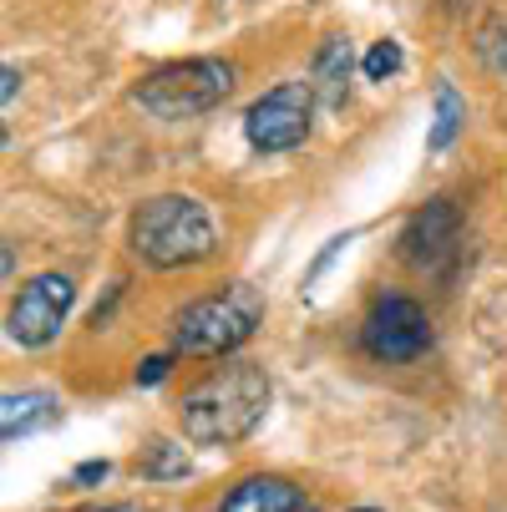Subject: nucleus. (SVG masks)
<instances>
[{
  "mask_svg": "<svg viewBox=\"0 0 507 512\" xmlns=\"http://www.w3.org/2000/svg\"><path fill=\"white\" fill-rule=\"evenodd\" d=\"M310 507L305 492L289 482V477H274V472H259V477H244L229 487V497L219 502V512H300Z\"/></svg>",
  "mask_w": 507,
  "mask_h": 512,
  "instance_id": "9d476101",
  "label": "nucleus"
},
{
  "mask_svg": "<svg viewBox=\"0 0 507 512\" xmlns=\"http://www.w3.org/2000/svg\"><path fill=\"white\" fill-rule=\"evenodd\" d=\"M0 269H6V279H16V249H11V244L0 249Z\"/></svg>",
  "mask_w": 507,
  "mask_h": 512,
  "instance_id": "a211bd4d",
  "label": "nucleus"
},
{
  "mask_svg": "<svg viewBox=\"0 0 507 512\" xmlns=\"http://www.w3.org/2000/svg\"><path fill=\"white\" fill-rule=\"evenodd\" d=\"M360 350L381 365H411L431 350V320L411 295H381L360 320Z\"/></svg>",
  "mask_w": 507,
  "mask_h": 512,
  "instance_id": "423d86ee",
  "label": "nucleus"
},
{
  "mask_svg": "<svg viewBox=\"0 0 507 512\" xmlns=\"http://www.w3.org/2000/svg\"><path fill=\"white\" fill-rule=\"evenodd\" d=\"M168 365H173V355H148L137 365V386H158L168 376Z\"/></svg>",
  "mask_w": 507,
  "mask_h": 512,
  "instance_id": "2eb2a0df",
  "label": "nucleus"
},
{
  "mask_svg": "<svg viewBox=\"0 0 507 512\" xmlns=\"http://www.w3.org/2000/svg\"><path fill=\"white\" fill-rule=\"evenodd\" d=\"M431 102H437V112H431L426 148H431V153H447L452 142H457V132H462V122H467V102L457 97V87H452V82H437Z\"/></svg>",
  "mask_w": 507,
  "mask_h": 512,
  "instance_id": "f8f14e48",
  "label": "nucleus"
},
{
  "mask_svg": "<svg viewBox=\"0 0 507 512\" xmlns=\"http://www.w3.org/2000/svg\"><path fill=\"white\" fill-rule=\"evenodd\" d=\"M300 512H310V507H300Z\"/></svg>",
  "mask_w": 507,
  "mask_h": 512,
  "instance_id": "412c9836",
  "label": "nucleus"
},
{
  "mask_svg": "<svg viewBox=\"0 0 507 512\" xmlns=\"http://www.w3.org/2000/svg\"><path fill=\"white\" fill-rule=\"evenodd\" d=\"M102 512H132V507H102Z\"/></svg>",
  "mask_w": 507,
  "mask_h": 512,
  "instance_id": "6ab92c4d",
  "label": "nucleus"
},
{
  "mask_svg": "<svg viewBox=\"0 0 507 512\" xmlns=\"http://www.w3.org/2000/svg\"><path fill=\"white\" fill-rule=\"evenodd\" d=\"M259 320H264V295L239 279L224 295L193 300L173 320V355H229L259 330Z\"/></svg>",
  "mask_w": 507,
  "mask_h": 512,
  "instance_id": "20e7f679",
  "label": "nucleus"
},
{
  "mask_svg": "<svg viewBox=\"0 0 507 512\" xmlns=\"http://www.w3.org/2000/svg\"><path fill=\"white\" fill-rule=\"evenodd\" d=\"M16 87H21V71L6 66V71H0V102H6V107L16 102Z\"/></svg>",
  "mask_w": 507,
  "mask_h": 512,
  "instance_id": "f3484780",
  "label": "nucleus"
},
{
  "mask_svg": "<svg viewBox=\"0 0 507 512\" xmlns=\"http://www.w3.org/2000/svg\"><path fill=\"white\" fill-rule=\"evenodd\" d=\"M127 244L148 269H193L219 254V229L193 193H158L132 208Z\"/></svg>",
  "mask_w": 507,
  "mask_h": 512,
  "instance_id": "f03ea898",
  "label": "nucleus"
},
{
  "mask_svg": "<svg viewBox=\"0 0 507 512\" xmlns=\"http://www.w3.org/2000/svg\"><path fill=\"white\" fill-rule=\"evenodd\" d=\"M350 512H376V507H350Z\"/></svg>",
  "mask_w": 507,
  "mask_h": 512,
  "instance_id": "aec40b11",
  "label": "nucleus"
},
{
  "mask_svg": "<svg viewBox=\"0 0 507 512\" xmlns=\"http://www.w3.org/2000/svg\"><path fill=\"white\" fill-rule=\"evenodd\" d=\"M350 71H355V46H350V36H325L320 46H315V61H310V92H315V102L320 107H330V112H340L345 107V97H350Z\"/></svg>",
  "mask_w": 507,
  "mask_h": 512,
  "instance_id": "1a4fd4ad",
  "label": "nucleus"
},
{
  "mask_svg": "<svg viewBox=\"0 0 507 512\" xmlns=\"http://www.w3.org/2000/svg\"><path fill=\"white\" fill-rule=\"evenodd\" d=\"M112 477V462L102 457V462H82L77 472H71V482H77V487H92V482H107Z\"/></svg>",
  "mask_w": 507,
  "mask_h": 512,
  "instance_id": "dca6fc26",
  "label": "nucleus"
},
{
  "mask_svg": "<svg viewBox=\"0 0 507 512\" xmlns=\"http://www.w3.org/2000/svg\"><path fill=\"white\" fill-rule=\"evenodd\" d=\"M71 305H77V279L46 269V274H36L31 284H21V295L11 300L6 335H11L21 350H46V345L61 335Z\"/></svg>",
  "mask_w": 507,
  "mask_h": 512,
  "instance_id": "0eeeda50",
  "label": "nucleus"
},
{
  "mask_svg": "<svg viewBox=\"0 0 507 512\" xmlns=\"http://www.w3.org/2000/svg\"><path fill=\"white\" fill-rule=\"evenodd\" d=\"M269 411V376L259 360H229L208 371L178 406V431L193 447H234Z\"/></svg>",
  "mask_w": 507,
  "mask_h": 512,
  "instance_id": "f257e3e1",
  "label": "nucleus"
},
{
  "mask_svg": "<svg viewBox=\"0 0 507 512\" xmlns=\"http://www.w3.org/2000/svg\"><path fill=\"white\" fill-rule=\"evenodd\" d=\"M401 41H376L366 56H360V71H366V82H386V77H396L401 71Z\"/></svg>",
  "mask_w": 507,
  "mask_h": 512,
  "instance_id": "4468645a",
  "label": "nucleus"
},
{
  "mask_svg": "<svg viewBox=\"0 0 507 512\" xmlns=\"http://www.w3.org/2000/svg\"><path fill=\"white\" fill-rule=\"evenodd\" d=\"M56 416H61V406H56L51 391H11L6 401H0V436H6V442H21V436L51 426Z\"/></svg>",
  "mask_w": 507,
  "mask_h": 512,
  "instance_id": "9b49d317",
  "label": "nucleus"
},
{
  "mask_svg": "<svg viewBox=\"0 0 507 512\" xmlns=\"http://www.w3.org/2000/svg\"><path fill=\"white\" fill-rule=\"evenodd\" d=\"M396 249L421 274H452L457 254H462V213H457V203L452 198H426L401 224Z\"/></svg>",
  "mask_w": 507,
  "mask_h": 512,
  "instance_id": "6e6552de",
  "label": "nucleus"
},
{
  "mask_svg": "<svg viewBox=\"0 0 507 512\" xmlns=\"http://www.w3.org/2000/svg\"><path fill=\"white\" fill-rule=\"evenodd\" d=\"M315 127V92L310 82H279L244 112V137L254 153H295Z\"/></svg>",
  "mask_w": 507,
  "mask_h": 512,
  "instance_id": "39448f33",
  "label": "nucleus"
},
{
  "mask_svg": "<svg viewBox=\"0 0 507 512\" xmlns=\"http://www.w3.org/2000/svg\"><path fill=\"white\" fill-rule=\"evenodd\" d=\"M137 472L148 477V482H178V477H188V452H183L178 442H163V436H153V442L142 447Z\"/></svg>",
  "mask_w": 507,
  "mask_h": 512,
  "instance_id": "ddd939ff",
  "label": "nucleus"
},
{
  "mask_svg": "<svg viewBox=\"0 0 507 512\" xmlns=\"http://www.w3.org/2000/svg\"><path fill=\"white\" fill-rule=\"evenodd\" d=\"M229 92H234V66L224 56H188V61H168L148 71L132 87V102L153 122H188V117L213 112Z\"/></svg>",
  "mask_w": 507,
  "mask_h": 512,
  "instance_id": "7ed1b4c3",
  "label": "nucleus"
}]
</instances>
